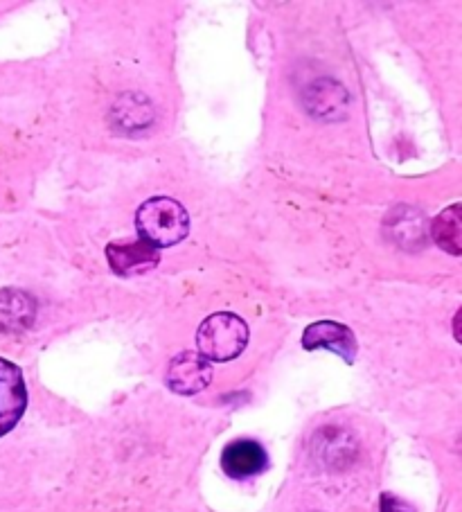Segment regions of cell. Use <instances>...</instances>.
I'll return each mask as SVG.
<instances>
[{
    "label": "cell",
    "instance_id": "7c38bea8",
    "mask_svg": "<svg viewBox=\"0 0 462 512\" xmlns=\"http://www.w3.org/2000/svg\"><path fill=\"white\" fill-rule=\"evenodd\" d=\"M453 337L458 343H462V310L453 316Z\"/></svg>",
    "mask_w": 462,
    "mask_h": 512
},
{
    "label": "cell",
    "instance_id": "8fae6325",
    "mask_svg": "<svg viewBox=\"0 0 462 512\" xmlns=\"http://www.w3.org/2000/svg\"><path fill=\"white\" fill-rule=\"evenodd\" d=\"M381 512H415L413 506H408L406 501L393 497V494H381Z\"/></svg>",
    "mask_w": 462,
    "mask_h": 512
},
{
    "label": "cell",
    "instance_id": "3957f363",
    "mask_svg": "<svg viewBox=\"0 0 462 512\" xmlns=\"http://www.w3.org/2000/svg\"><path fill=\"white\" fill-rule=\"evenodd\" d=\"M25 406H28V391L21 368L12 361L0 359V438L19 425Z\"/></svg>",
    "mask_w": 462,
    "mask_h": 512
},
{
    "label": "cell",
    "instance_id": "277c9868",
    "mask_svg": "<svg viewBox=\"0 0 462 512\" xmlns=\"http://www.w3.org/2000/svg\"><path fill=\"white\" fill-rule=\"evenodd\" d=\"M302 348L305 350H330L339 355L345 364H354L359 352V343L348 325L336 321L312 323L302 334Z\"/></svg>",
    "mask_w": 462,
    "mask_h": 512
},
{
    "label": "cell",
    "instance_id": "8992f818",
    "mask_svg": "<svg viewBox=\"0 0 462 512\" xmlns=\"http://www.w3.org/2000/svg\"><path fill=\"white\" fill-rule=\"evenodd\" d=\"M106 260L118 276L129 278L156 269L161 262V253L145 240L113 242L106 246Z\"/></svg>",
    "mask_w": 462,
    "mask_h": 512
},
{
    "label": "cell",
    "instance_id": "7a4b0ae2",
    "mask_svg": "<svg viewBox=\"0 0 462 512\" xmlns=\"http://www.w3.org/2000/svg\"><path fill=\"white\" fill-rule=\"evenodd\" d=\"M248 325L237 314L219 312L208 316L197 332L199 355L208 361H230L239 357L248 343Z\"/></svg>",
    "mask_w": 462,
    "mask_h": 512
},
{
    "label": "cell",
    "instance_id": "6da1fadb",
    "mask_svg": "<svg viewBox=\"0 0 462 512\" xmlns=\"http://www.w3.org/2000/svg\"><path fill=\"white\" fill-rule=\"evenodd\" d=\"M136 226L140 240L154 249H167L183 242L190 233V217L179 201L170 197L147 199L138 208Z\"/></svg>",
    "mask_w": 462,
    "mask_h": 512
},
{
    "label": "cell",
    "instance_id": "5b68a950",
    "mask_svg": "<svg viewBox=\"0 0 462 512\" xmlns=\"http://www.w3.org/2000/svg\"><path fill=\"white\" fill-rule=\"evenodd\" d=\"M165 382L170 391L179 395L201 393L212 382V366L199 352H181L179 357L170 361Z\"/></svg>",
    "mask_w": 462,
    "mask_h": 512
},
{
    "label": "cell",
    "instance_id": "ba28073f",
    "mask_svg": "<svg viewBox=\"0 0 462 512\" xmlns=\"http://www.w3.org/2000/svg\"><path fill=\"white\" fill-rule=\"evenodd\" d=\"M431 235L442 251L462 255V203H453L433 219Z\"/></svg>",
    "mask_w": 462,
    "mask_h": 512
},
{
    "label": "cell",
    "instance_id": "52a82bcc",
    "mask_svg": "<svg viewBox=\"0 0 462 512\" xmlns=\"http://www.w3.org/2000/svg\"><path fill=\"white\" fill-rule=\"evenodd\" d=\"M266 465H269V456H266L264 447L248 438L235 440L221 454V467L230 479L237 481L251 479V476L264 472Z\"/></svg>",
    "mask_w": 462,
    "mask_h": 512
},
{
    "label": "cell",
    "instance_id": "30bf717a",
    "mask_svg": "<svg viewBox=\"0 0 462 512\" xmlns=\"http://www.w3.org/2000/svg\"><path fill=\"white\" fill-rule=\"evenodd\" d=\"M339 95H348L345 93V88L339 86L336 82H316L312 88H309V95H307V107L309 104H316L321 102L323 104L314 111V116H321V118H332L339 113V107H345L348 100H339Z\"/></svg>",
    "mask_w": 462,
    "mask_h": 512
},
{
    "label": "cell",
    "instance_id": "9c48e42d",
    "mask_svg": "<svg viewBox=\"0 0 462 512\" xmlns=\"http://www.w3.org/2000/svg\"><path fill=\"white\" fill-rule=\"evenodd\" d=\"M34 321V300L21 291L0 294V328L19 330Z\"/></svg>",
    "mask_w": 462,
    "mask_h": 512
}]
</instances>
